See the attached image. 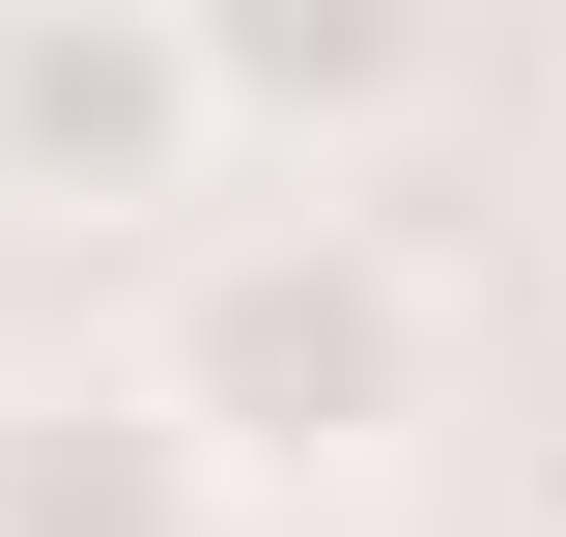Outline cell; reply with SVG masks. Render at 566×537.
<instances>
[{
  "label": "cell",
  "instance_id": "cell-4",
  "mask_svg": "<svg viewBox=\"0 0 566 537\" xmlns=\"http://www.w3.org/2000/svg\"><path fill=\"white\" fill-rule=\"evenodd\" d=\"M170 57L227 141H397L453 85V0H170Z\"/></svg>",
  "mask_w": 566,
  "mask_h": 537
},
{
  "label": "cell",
  "instance_id": "cell-3",
  "mask_svg": "<svg viewBox=\"0 0 566 537\" xmlns=\"http://www.w3.org/2000/svg\"><path fill=\"white\" fill-rule=\"evenodd\" d=\"M0 537H227V453L170 424V368H0Z\"/></svg>",
  "mask_w": 566,
  "mask_h": 537
},
{
  "label": "cell",
  "instance_id": "cell-1",
  "mask_svg": "<svg viewBox=\"0 0 566 537\" xmlns=\"http://www.w3.org/2000/svg\"><path fill=\"white\" fill-rule=\"evenodd\" d=\"M142 368H170V424L227 453V509L255 481H368L424 424V368H453V312H424L397 227H227L170 312H142Z\"/></svg>",
  "mask_w": 566,
  "mask_h": 537
},
{
  "label": "cell",
  "instance_id": "cell-2",
  "mask_svg": "<svg viewBox=\"0 0 566 537\" xmlns=\"http://www.w3.org/2000/svg\"><path fill=\"white\" fill-rule=\"evenodd\" d=\"M199 141H227V114H199V57H170V0H0V199L142 227Z\"/></svg>",
  "mask_w": 566,
  "mask_h": 537
}]
</instances>
